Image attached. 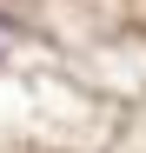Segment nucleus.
<instances>
[{"label":"nucleus","instance_id":"obj_1","mask_svg":"<svg viewBox=\"0 0 146 153\" xmlns=\"http://www.w3.org/2000/svg\"><path fill=\"white\" fill-rule=\"evenodd\" d=\"M7 47H13V27H7V20H0V60H7Z\"/></svg>","mask_w":146,"mask_h":153}]
</instances>
